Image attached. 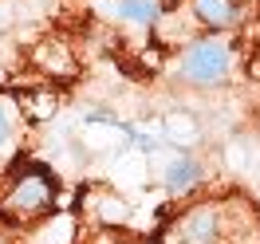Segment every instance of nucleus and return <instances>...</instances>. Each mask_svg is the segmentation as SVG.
I'll return each mask as SVG.
<instances>
[{
	"instance_id": "nucleus-5",
	"label": "nucleus",
	"mask_w": 260,
	"mask_h": 244,
	"mask_svg": "<svg viewBox=\"0 0 260 244\" xmlns=\"http://www.w3.org/2000/svg\"><path fill=\"white\" fill-rule=\"evenodd\" d=\"M16 146H20V107L8 95H0V181L8 178Z\"/></svg>"
},
{
	"instance_id": "nucleus-1",
	"label": "nucleus",
	"mask_w": 260,
	"mask_h": 244,
	"mask_svg": "<svg viewBox=\"0 0 260 244\" xmlns=\"http://www.w3.org/2000/svg\"><path fill=\"white\" fill-rule=\"evenodd\" d=\"M158 244H260V209L237 193L205 197L174 213Z\"/></svg>"
},
{
	"instance_id": "nucleus-2",
	"label": "nucleus",
	"mask_w": 260,
	"mask_h": 244,
	"mask_svg": "<svg viewBox=\"0 0 260 244\" xmlns=\"http://www.w3.org/2000/svg\"><path fill=\"white\" fill-rule=\"evenodd\" d=\"M233 67H237V55H233V44L225 36H205V40H193L189 48L178 55V79L185 87H225L233 79Z\"/></svg>"
},
{
	"instance_id": "nucleus-7",
	"label": "nucleus",
	"mask_w": 260,
	"mask_h": 244,
	"mask_svg": "<svg viewBox=\"0 0 260 244\" xmlns=\"http://www.w3.org/2000/svg\"><path fill=\"white\" fill-rule=\"evenodd\" d=\"M197 181H201V162H197V158H178V162L166 169V189H170L174 197L193 193Z\"/></svg>"
},
{
	"instance_id": "nucleus-4",
	"label": "nucleus",
	"mask_w": 260,
	"mask_h": 244,
	"mask_svg": "<svg viewBox=\"0 0 260 244\" xmlns=\"http://www.w3.org/2000/svg\"><path fill=\"white\" fill-rule=\"evenodd\" d=\"M189 16L213 36H221L244 20V0H189Z\"/></svg>"
},
{
	"instance_id": "nucleus-6",
	"label": "nucleus",
	"mask_w": 260,
	"mask_h": 244,
	"mask_svg": "<svg viewBox=\"0 0 260 244\" xmlns=\"http://www.w3.org/2000/svg\"><path fill=\"white\" fill-rule=\"evenodd\" d=\"M111 16L118 20V24H126V28L146 32V28H154V24H158V16H162V4H158V0H114Z\"/></svg>"
},
{
	"instance_id": "nucleus-3",
	"label": "nucleus",
	"mask_w": 260,
	"mask_h": 244,
	"mask_svg": "<svg viewBox=\"0 0 260 244\" xmlns=\"http://www.w3.org/2000/svg\"><path fill=\"white\" fill-rule=\"evenodd\" d=\"M55 209V178L40 165H24L4 181L0 213L12 221H40Z\"/></svg>"
}]
</instances>
